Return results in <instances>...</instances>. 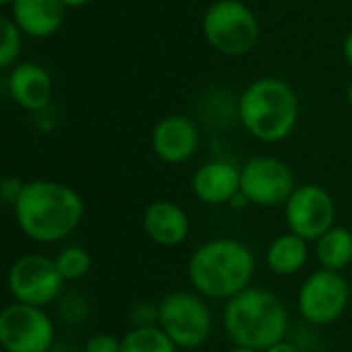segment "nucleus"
Returning <instances> with one entry per match:
<instances>
[{
  "label": "nucleus",
  "instance_id": "393cba45",
  "mask_svg": "<svg viewBox=\"0 0 352 352\" xmlns=\"http://www.w3.org/2000/svg\"><path fill=\"white\" fill-rule=\"evenodd\" d=\"M23 188H25V182H21L16 177L2 179V184H0V198H2V202L14 206L19 196H21V192H23Z\"/></svg>",
  "mask_w": 352,
  "mask_h": 352
},
{
  "label": "nucleus",
  "instance_id": "6e6552de",
  "mask_svg": "<svg viewBox=\"0 0 352 352\" xmlns=\"http://www.w3.org/2000/svg\"><path fill=\"white\" fill-rule=\"evenodd\" d=\"M351 285L342 272L320 268L311 272L299 287L297 309L301 320L311 328L336 324L349 309Z\"/></svg>",
  "mask_w": 352,
  "mask_h": 352
},
{
  "label": "nucleus",
  "instance_id": "423d86ee",
  "mask_svg": "<svg viewBox=\"0 0 352 352\" xmlns=\"http://www.w3.org/2000/svg\"><path fill=\"white\" fill-rule=\"evenodd\" d=\"M206 41L225 56H245L260 39V23L254 10L239 0H217L202 16Z\"/></svg>",
  "mask_w": 352,
  "mask_h": 352
},
{
  "label": "nucleus",
  "instance_id": "b1692460",
  "mask_svg": "<svg viewBox=\"0 0 352 352\" xmlns=\"http://www.w3.org/2000/svg\"><path fill=\"white\" fill-rule=\"evenodd\" d=\"M130 322L134 324L132 328H140V326H157V322H159V305L136 303V305L130 309Z\"/></svg>",
  "mask_w": 352,
  "mask_h": 352
},
{
  "label": "nucleus",
  "instance_id": "9b49d317",
  "mask_svg": "<svg viewBox=\"0 0 352 352\" xmlns=\"http://www.w3.org/2000/svg\"><path fill=\"white\" fill-rule=\"evenodd\" d=\"M285 221L287 229L309 243H316L324 233L336 227V204L330 192L318 184L297 186L287 200Z\"/></svg>",
  "mask_w": 352,
  "mask_h": 352
},
{
  "label": "nucleus",
  "instance_id": "1a4fd4ad",
  "mask_svg": "<svg viewBox=\"0 0 352 352\" xmlns=\"http://www.w3.org/2000/svg\"><path fill=\"white\" fill-rule=\"evenodd\" d=\"M56 342V326L45 309L14 301L0 311L4 352H50Z\"/></svg>",
  "mask_w": 352,
  "mask_h": 352
},
{
  "label": "nucleus",
  "instance_id": "a878e982",
  "mask_svg": "<svg viewBox=\"0 0 352 352\" xmlns=\"http://www.w3.org/2000/svg\"><path fill=\"white\" fill-rule=\"evenodd\" d=\"M264 352H307L305 349H301L297 342H293V340H283V342H278V344H274V346H270L268 351Z\"/></svg>",
  "mask_w": 352,
  "mask_h": 352
},
{
  "label": "nucleus",
  "instance_id": "a211bd4d",
  "mask_svg": "<svg viewBox=\"0 0 352 352\" xmlns=\"http://www.w3.org/2000/svg\"><path fill=\"white\" fill-rule=\"evenodd\" d=\"M314 252L320 268L344 272L352 264V231L332 227L314 243Z\"/></svg>",
  "mask_w": 352,
  "mask_h": 352
},
{
  "label": "nucleus",
  "instance_id": "2f4dec72",
  "mask_svg": "<svg viewBox=\"0 0 352 352\" xmlns=\"http://www.w3.org/2000/svg\"><path fill=\"white\" fill-rule=\"evenodd\" d=\"M12 2H14V0H0V4H2V6H10Z\"/></svg>",
  "mask_w": 352,
  "mask_h": 352
},
{
  "label": "nucleus",
  "instance_id": "cd10ccee",
  "mask_svg": "<svg viewBox=\"0 0 352 352\" xmlns=\"http://www.w3.org/2000/svg\"><path fill=\"white\" fill-rule=\"evenodd\" d=\"M344 58H346V62L352 66V29L349 31L346 39H344Z\"/></svg>",
  "mask_w": 352,
  "mask_h": 352
},
{
  "label": "nucleus",
  "instance_id": "412c9836",
  "mask_svg": "<svg viewBox=\"0 0 352 352\" xmlns=\"http://www.w3.org/2000/svg\"><path fill=\"white\" fill-rule=\"evenodd\" d=\"M0 27H2V41H0V68H10L16 60V56L21 54V45H23V37H21V29L19 25L12 21V16L2 14L0 16Z\"/></svg>",
  "mask_w": 352,
  "mask_h": 352
},
{
  "label": "nucleus",
  "instance_id": "7ed1b4c3",
  "mask_svg": "<svg viewBox=\"0 0 352 352\" xmlns=\"http://www.w3.org/2000/svg\"><path fill=\"white\" fill-rule=\"evenodd\" d=\"M223 330L233 346L264 352L287 340L291 316L285 301L272 291L250 287L223 307Z\"/></svg>",
  "mask_w": 352,
  "mask_h": 352
},
{
  "label": "nucleus",
  "instance_id": "f3484780",
  "mask_svg": "<svg viewBox=\"0 0 352 352\" xmlns=\"http://www.w3.org/2000/svg\"><path fill=\"white\" fill-rule=\"evenodd\" d=\"M309 262V241L287 231L276 235L266 250V266L272 274L289 278L299 274Z\"/></svg>",
  "mask_w": 352,
  "mask_h": 352
},
{
  "label": "nucleus",
  "instance_id": "f257e3e1",
  "mask_svg": "<svg viewBox=\"0 0 352 352\" xmlns=\"http://www.w3.org/2000/svg\"><path fill=\"white\" fill-rule=\"evenodd\" d=\"M21 233L33 243H60L70 237L85 219V200L68 184L54 179L25 182L12 206Z\"/></svg>",
  "mask_w": 352,
  "mask_h": 352
},
{
  "label": "nucleus",
  "instance_id": "7c9ffc66",
  "mask_svg": "<svg viewBox=\"0 0 352 352\" xmlns=\"http://www.w3.org/2000/svg\"><path fill=\"white\" fill-rule=\"evenodd\" d=\"M346 97H349V105L352 107V82H351V87H349V95H346Z\"/></svg>",
  "mask_w": 352,
  "mask_h": 352
},
{
  "label": "nucleus",
  "instance_id": "4be33fe9",
  "mask_svg": "<svg viewBox=\"0 0 352 352\" xmlns=\"http://www.w3.org/2000/svg\"><path fill=\"white\" fill-rule=\"evenodd\" d=\"M60 316L64 322L68 324H82L89 314H91V307H89V301L78 295V293H68V295H62L60 297V307H58Z\"/></svg>",
  "mask_w": 352,
  "mask_h": 352
},
{
  "label": "nucleus",
  "instance_id": "0eeeda50",
  "mask_svg": "<svg viewBox=\"0 0 352 352\" xmlns=\"http://www.w3.org/2000/svg\"><path fill=\"white\" fill-rule=\"evenodd\" d=\"M66 280L62 278L56 260L45 254L19 256L6 274V287L16 303L31 307H50L64 295Z\"/></svg>",
  "mask_w": 352,
  "mask_h": 352
},
{
  "label": "nucleus",
  "instance_id": "ddd939ff",
  "mask_svg": "<svg viewBox=\"0 0 352 352\" xmlns=\"http://www.w3.org/2000/svg\"><path fill=\"white\" fill-rule=\"evenodd\" d=\"M192 192L202 204L208 206L231 204L241 192V167L223 159L208 161L194 173Z\"/></svg>",
  "mask_w": 352,
  "mask_h": 352
},
{
  "label": "nucleus",
  "instance_id": "bb28decb",
  "mask_svg": "<svg viewBox=\"0 0 352 352\" xmlns=\"http://www.w3.org/2000/svg\"><path fill=\"white\" fill-rule=\"evenodd\" d=\"M50 352H82V346H80V349H76V346H74V344H70V342H66V344H64V342H56V344H54V349H52Z\"/></svg>",
  "mask_w": 352,
  "mask_h": 352
},
{
  "label": "nucleus",
  "instance_id": "5701e85b",
  "mask_svg": "<svg viewBox=\"0 0 352 352\" xmlns=\"http://www.w3.org/2000/svg\"><path fill=\"white\" fill-rule=\"evenodd\" d=\"M82 352H122V338L109 332L91 334L82 344Z\"/></svg>",
  "mask_w": 352,
  "mask_h": 352
},
{
  "label": "nucleus",
  "instance_id": "2eb2a0df",
  "mask_svg": "<svg viewBox=\"0 0 352 352\" xmlns=\"http://www.w3.org/2000/svg\"><path fill=\"white\" fill-rule=\"evenodd\" d=\"M6 87L12 101L27 111H41L47 107L54 93L50 72L35 62L12 66L6 78Z\"/></svg>",
  "mask_w": 352,
  "mask_h": 352
},
{
  "label": "nucleus",
  "instance_id": "c756f323",
  "mask_svg": "<svg viewBox=\"0 0 352 352\" xmlns=\"http://www.w3.org/2000/svg\"><path fill=\"white\" fill-rule=\"evenodd\" d=\"M225 352H256V351H250V349H241V346H231L229 351Z\"/></svg>",
  "mask_w": 352,
  "mask_h": 352
},
{
  "label": "nucleus",
  "instance_id": "f03ea898",
  "mask_svg": "<svg viewBox=\"0 0 352 352\" xmlns=\"http://www.w3.org/2000/svg\"><path fill=\"white\" fill-rule=\"evenodd\" d=\"M256 266V256L243 241L214 237L192 252L188 260V280L204 299L227 303L252 287Z\"/></svg>",
  "mask_w": 352,
  "mask_h": 352
},
{
  "label": "nucleus",
  "instance_id": "c85d7f7f",
  "mask_svg": "<svg viewBox=\"0 0 352 352\" xmlns=\"http://www.w3.org/2000/svg\"><path fill=\"white\" fill-rule=\"evenodd\" d=\"M62 2H64L66 8H80V6L89 4L91 0H62Z\"/></svg>",
  "mask_w": 352,
  "mask_h": 352
},
{
  "label": "nucleus",
  "instance_id": "39448f33",
  "mask_svg": "<svg viewBox=\"0 0 352 352\" xmlns=\"http://www.w3.org/2000/svg\"><path fill=\"white\" fill-rule=\"evenodd\" d=\"M157 305V326L179 351H198L210 340L214 332V316L206 299L196 291H173Z\"/></svg>",
  "mask_w": 352,
  "mask_h": 352
},
{
  "label": "nucleus",
  "instance_id": "6ab92c4d",
  "mask_svg": "<svg viewBox=\"0 0 352 352\" xmlns=\"http://www.w3.org/2000/svg\"><path fill=\"white\" fill-rule=\"evenodd\" d=\"M122 352H179V349L159 326H140L122 336Z\"/></svg>",
  "mask_w": 352,
  "mask_h": 352
},
{
  "label": "nucleus",
  "instance_id": "dca6fc26",
  "mask_svg": "<svg viewBox=\"0 0 352 352\" xmlns=\"http://www.w3.org/2000/svg\"><path fill=\"white\" fill-rule=\"evenodd\" d=\"M12 21L19 29L31 37L54 35L66 16V6L62 0H14L10 4Z\"/></svg>",
  "mask_w": 352,
  "mask_h": 352
},
{
  "label": "nucleus",
  "instance_id": "f8f14e48",
  "mask_svg": "<svg viewBox=\"0 0 352 352\" xmlns=\"http://www.w3.org/2000/svg\"><path fill=\"white\" fill-rule=\"evenodd\" d=\"M155 155L169 163L179 165L190 161L200 146V132L186 116H167L157 122L151 134Z\"/></svg>",
  "mask_w": 352,
  "mask_h": 352
},
{
  "label": "nucleus",
  "instance_id": "aec40b11",
  "mask_svg": "<svg viewBox=\"0 0 352 352\" xmlns=\"http://www.w3.org/2000/svg\"><path fill=\"white\" fill-rule=\"evenodd\" d=\"M56 266L66 283H78L89 276L93 268V258L87 248L82 245H66L54 258Z\"/></svg>",
  "mask_w": 352,
  "mask_h": 352
},
{
  "label": "nucleus",
  "instance_id": "4468645a",
  "mask_svg": "<svg viewBox=\"0 0 352 352\" xmlns=\"http://www.w3.org/2000/svg\"><path fill=\"white\" fill-rule=\"evenodd\" d=\"M190 217L173 200H155L142 212L144 235L161 248H179L190 235Z\"/></svg>",
  "mask_w": 352,
  "mask_h": 352
},
{
  "label": "nucleus",
  "instance_id": "9d476101",
  "mask_svg": "<svg viewBox=\"0 0 352 352\" xmlns=\"http://www.w3.org/2000/svg\"><path fill=\"white\" fill-rule=\"evenodd\" d=\"M295 190L293 169L276 157H254L241 167V194L252 206H285Z\"/></svg>",
  "mask_w": 352,
  "mask_h": 352
},
{
  "label": "nucleus",
  "instance_id": "20e7f679",
  "mask_svg": "<svg viewBox=\"0 0 352 352\" xmlns=\"http://www.w3.org/2000/svg\"><path fill=\"white\" fill-rule=\"evenodd\" d=\"M237 116L256 140L266 144L283 142L299 122V97L280 78H258L241 93Z\"/></svg>",
  "mask_w": 352,
  "mask_h": 352
}]
</instances>
